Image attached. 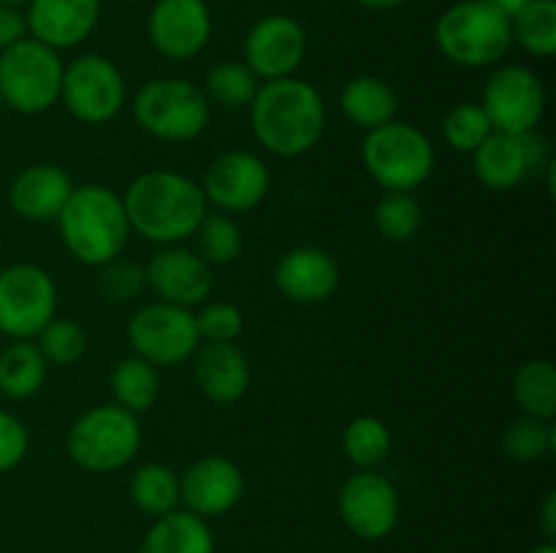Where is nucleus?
Returning a JSON list of instances; mask_svg holds the SVG:
<instances>
[{
	"instance_id": "obj_1",
	"label": "nucleus",
	"mask_w": 556,
	"mask_h": 553,
	"mask_svg": "<svg viewBox=\"0 0 556 553\" xmlns=\"http://www.w3.org/2000/svg\"><path fill=\"white\" fill-rule=\"evenodd\" d=\"M250 125L258 144L271 155H307L326 130V103L299 76L264 81L250 103Z\"/></svg>"
},
{
	"instance_id": "obj_2",
	"label": "nucleus",
	"mask_w": 556,
	"mask_h": 553,
	"mask_svg": "<svg viewBox=\"0 0 556 553\" xmlns=\"http://www.w3.org/2000/svg\"><path fill=\"white\" fill-rule=\"evenodd\" d=\"M130 231L155 244H179L193 236L206 215V198L199 182L185 173L144 171L128 184L123 195Z\"/></svg>"
},
{
	"instance_id": "obj_3",
	"label": "nucleus",
	"mask_w": 556,
	"mask_h": 553,
	"mask_svg": "<svg viewBox=\"0 0 556 553\" xmlns=\"http://www.w3.org/2000/svg\"><path fill=\"white\" fill-rule=\"evenodd\" d=\"M65 249L85 266H103L128 247L130 222L123 195L103 184L74 188L58 217Z\"/></svg>"
},
{
	"instance_id": "obj_4",
	"label": "nucleus",
	"mask_w": 556,
	"mask_h": 553,
	"mask_svg": "<svg viewBox=\"0 0 556 553\" xmlns=\"http://www.w3.org/2000/svg\"><path fill=\"white\" fill-rule=\"evenodd\" d=\"M440 54L462 68H492L514 47L510 20L483 0H459L434 22Z\"/></svg>"
},
{
	"instance_id": "obj_5",
	"label": "nucleus",
	"mask_w": 556,
	"mask_h": 553,
	"mask_svg": "<svg viewBox=\"0 0 556 553\" xmlns=\"http://www.w3.org/2000/svg\"><path fill=\"white\" fill-rule=\"evenodd\" d=\"M139 417L119 404H98L81 412L65 439L71 461L96 475H109L128 466L139 455Z\"/></svg>"
},
{
	"instance_id": "obj_6",
	"label": "nucleus",
	"mask_w": 556,
	"mask_h": 553,
	"mask_svg": "<svg viewBox=\"0 0 556 553\" xmlns=\"http://www.w3.org/2000/svg\"><path fill=\"white\" fill-rule=\"evenodd\" d=\"M362 160L375 184L386 193H413L432 177L434 146L421 128L394 119L367 130Z\"/></svg>"
},
{
	"instance_id": "obj_7",
	"label": "nucleus",
	"mask_w": 556,
	"mask_h": 553,
	"mask_svg": "<svg viewBox=\"0 0 556 553\" xmlns=\"http://www.w3.org/2000/svg\"><path fill=\"white\" fill-rule=\"evenodd\" d=\"M134 119L152 139L193 141L210 128V101L193 81L157 76L136 92Z\"/></svg>"
},
{
	"instance_id": "obj_8",
	"label": "nucleus",
	"mask_w": 556,
	"mask_h": 553,
	"mask_svg": "<svg viewBox=\"0 0 556 553\" xmlns=\"http://www.w3.org/2000/svg\"><path fill=\"white\" fill-rule=\"evenodd\" d=\"M63 60L47 43L22 38L0 52V98L16 114H43L60 101Z\"/></svg>"
},
{
	"instance_id": "obj_9",
	"label": "nucleus",
	"mask_w": 556,
	"mask_h": 553,
	"mask_svg": "<svg viewBox=\"0 0 556 553\" xmlns=\"http://www.w3.org/2000/svg\"><path fill=\"white\" fill-rule=\"evenodd\" d=\"M128 342L134 356L152 366H179L201 345L195 314L185 307L155 301L136 309L128 320Z\"/></svg>"
},
{
	"instance_id": "obj_10",
	"label": "nucleus",
	"mask_w": 556,
	"mask_h": 553,
	"mask_svg": "<svg viewBox=\"0 0 556 553\" xmlns=\"http://www.w3.org/2000/svg\"><path fill=\"white\" fill-rule=\"evenodd\" d=\"M58 318V285L36 263H14L0 271V331L11 339H36Z\"/></svg>"
},
{
	"instance_id": "obj_11",
	"label": "nucleus",
	"mask_w": 556,
	"mask_h": 553,
	"mask_svg": "<svg viewBox=\"0 0 556 553\" xmlns=\"http://www.w3.org/2000/svg\"><path fill=\"white\" fill-rule=\"evenodd\" d=\"M125 79L103 54H81L63 68L60 101L85 125H106L123 112Z\"/></svg>"
},
{
	"instance_id": "obj_12",
	"label": "nucleus",
	"mask_w": 556,
	"mask_h": 553,
	"mask_svg": "<svg viewBox=\"0 0 556 553\" xmlns=\"http://www.w3.org/2000/svg\"><path fill=\"white\" fill-rule=\"evenodd\" d=\"M554 163L552 144L538 130L530 133H497L494 130L476 152H472V168L483 188L514 190L525 179L538 177Z\"/></svg>"
},
{
	"instance_id": "obj_13",
	"label": "nucleus",
	"mask_w": 556,
	"mask_h": 553,
	"mask_svg": "<svg viewBox=\"0 0 556 553\" xmlns=\"http://www.w3.org/2000/svg\"><path fill=\"white\" fill-rule=\"evenodd\" d=\"M481 106L497 133H530L546 114V90L535 70L500 65L483 85Z\"/></svg>"
},
{
	"instance_id": "obj_14",
	"label": "nucleus",
	"mask_w": 556,
	"mask_h": 553,
	"mask_svg": "<svg viewBox=\"0 0 556 553\" xmlns=\"http://www.w3.org/2000/svg\"><path fill=\"white\" fill-rule=\"evenodd\" d=\"M337 507L348 531L358 540L378 542L389 537L400 520V493L380 472L358 470L342 483Z\"/></svg>"
},
{
	"instance_id": "obj_15",
	"label": "nucleus",
	"mask_w": 556,
	"mask_h": 553,
	"mask_svg": "<svg viewBox=\"0 0 556 553\" xmlns=\"http://www.w3.org/2000/svg\"><path fill=\"white\" fill-rule=\"evenodd\" d=\"M307 54V33L293 16L269 14L250 27L244 38V60L255 79H286L299 70Z\"/></svg>"
},
{
	"instance_id": "obj_16",
	"label": "nucleus",
	"mask_w": 556,
	"mask_h": 553,
	"mask_svg": "<svg viewBox=\"0 0 556 553\" xmlns=\"http://www.w3.org/2000/svg\"><path fill=\"white\" fill-rule=\"evenodd\" d=\"M271 184L269 166L248 150L223 152L206 168L204 190L206 204L223 211H250L266 198Z\"/></svg>"
},
{
	"instance_id": "obj_17",
	"label": "nucleus",
	"mask_w": 556,
	"mask_h": 553,
	"mask_svg": "<svg viewBox=\"0 0 556 553\" xmlns=\"http://www.w3.org/2000/svg\"><path fill=\"white\" fill-rule=\"evenodd\" d=\"M147 36L166 60H193L212 38L210 5L206 0H155Z\"/></svg>"
},
{
	"instance_id": "obj_18",
	"label": "nucleus",
	"mask_w": 556,
	"mask_h": 553,
	"mask_svg": "<svg viewBox=\"0 0 556 553\" xmlns=\"http://www.w3.org/2000/svg\"><path fill=\"white\" fill-rule=\"evenodd\" d=\"M147 287H152L161 301L174 307L193 309L210 298L215 287L212 266L199 253L179 244H166L147 263Z\"/></svg>"
},
{
	"instance_id": "obj_19",
	"label": "nucleus",
	"mask_w": 556,
	"mask_h": 553,
	"mask_svg": "<svg viewBox=\"0 0 556 553\" xmlns=\"http://www.w3.org/2000/svg\"><path fill=\"white\" fill-rule=\"evenodd\" d=\"M242 493V470L226 455H204L179 475V504L204 520L237 507Z\"/></svg>"
},
{
	"instance_id": "obj_20",
	"label": "nucleus",
	"mask_w": 556,
	"mask_h": 553,
	"mask_svg": "<svg viewBox=\"0 0 556 553\" xmlns=\"http://www.w3.org/2000/svg\"><path fill=\"white\" fill-rule=\"evenodd\" d=\"M25 22L27 36L54 52L74 49L85 43L101 22V0H30Z\"/></svg>"
},
{
	"instance_id": "obj_21",
	"label": "nucleus",
	"mask_w": 556,
	"mask_h": 553,
	"mask_svg": "<svg viewBox=\"0 0 556 553\" xmlns=\"http://www.w3.org/2000/svg\"><path fill=\"white\" fill-rule=\"evenodd\" d=\"M275 285L293 304H324L340 287V266L320 247H293L277 263Z\"/></svg>"
},
{
	"instance_id": "obj_22",
	"label": "nucleus",
	"mask_w": 556,
	"mask_h": 553,
	"mask_svg": "<svg viewBox=\"0 0 556 553\" xmlns=\"http://www.w3.org/2000/svg\"><path fill=\"white\" fill-rule=\"evenodd\" d=\"M74 193V182L65 168L52 163H36L22 168L9 188V206L27 222H52Z\"/></svg>"
},
{
	"instance_id": "obj_23",
	"label": "nucleus",
	"mask_w": 556,
	"mask_h": 553,
	"mask_svg": "<svg viewBox=\"0 0 556 553\" xmlns=\"http://www.w3.org/2000/svg\"><path fill=\"white\" fill-rule=\"evenodd\" d=\"M195 356V383L215 404H233L250 388L248 356L233 342H204Z\"/></svg>"
},
{
	"instance_id": "obj_24",
	"label": "nucleus",
	"mask_w": 556,
	"mask_h": 553,
	"mask_svg": "<svg viewBox=\"0 0 556 553\" xmlns=\"http://www.w3.org/2000/svg\"><path fill=\"white\" fill-rule=\"evenodd\" d=\"M342 114L351 119L356 128L375 130L380 125H389L400 112V95L383 76L362 74L353 76L340 95Z\"/></svg>"
},
{
	"instance_id": "obj_25",
	"label": "nucleus",
	"mask_w": 556,
	"mask_h": 553,
	"mask_svg": "<svg viewBox=\"0 0 556 553\" xmlns=\"http://www.w3.org/2000/svg\"><path fill=\"white\" fill-rule=\"evenodd\" d=\"M139 553H215V537L204 518L188 510H174L155 518Z\"/></svg>"
},
{
	"instance_id": "obj_26",
	"label": "nucleus",
	"mask_w": 556,
	"mask_h": 553,
	"mask_svg": "<svg viewBox=\"0 0 556 553\" xmlns=\"http://www.w3.org/2000/svg\"><path fill=\"white\" fill-rule=\"evenodd\" d=\"M47 358L36 342L16 339L0 352V394L5 399H30L43 388L47 380Z\"/></svg>"
},
{
	"instance_id": "obj_27",
	"label": "nucleus",
	"mask_w": 556,
	"mask_h": 553,
	"mask_svg": "<svg viewBox=\"0 0 556 553\" xmlns=\"http://www.w3.org/2000/svg\"><path fill=\"white\" fill-rule=\"evenodd\" d=\"M112 396L114 404H119L123 410L134 412H147L155 407L157 396H161V377H157V366L147 363L144 358L130 356L114 366L112 372Z\"/></svg>"
},
{
	"instance_id": "obj_28",
	"label": "nucleus",
	"mask_w": 556,
	"mask_h": 553,
	"mask_svg": "<svg viewBox=\"0 0 556 553\" xmlns=\"http://www.w3.org/2000/svg\"><path fill=\"white\" fill-rule=\"evenodd\" d=\"M514 399L527 417L554 421L556 415V369L546 358H535L516 369Z\"/></svg>"
},
{
	"instance_id": "obj_29",
	"label": "nucleus",
	"mask_w": 556,
	"mask_h": 553,
	"mask_svg": "<svg viewBox=\"0 0 556 553\" xmlns=\"http://www.w3.org/2000/svg\"><path fill=\"white\" fill-rule=\"evenodd\" d=\"M130 499L144 515L161 518L179 507V475L166 464H141L130 477Z\"/></svg>"
},
{
	"instance_id": "obj_30",
	"label": "nucleus",
	"mask_w": 556,
	"mask_h": 553,
	"mask_svg": "<svg viewBox=\"0 0 556 553\" xmlns=\"http://www.w3.org/2000/svg\"><path fill=\"white\" fill-rule=\"evenodd\" d=\"M514 41L532 57H554L556 54V0H530L510 20Z\"/></svg>"
},
{
	"instance_id": "obj_31",
	"label": "nucleus",
	"mask_w": 556,
	"mask_h": 553,
	"mask_svg": "<svg viewBox=\"0 0 556 553\" xmlns=\"http://www.w3.org/2000/svg\"><path fill=\"white\" fill-rule=\"evenodd\" d=\"M258 87V79L242 60H223V63L212 65L201 90H204L206 101L217 103V106L244 108L253 103Z\"/></svg>"
},
{
	"instance_id": "obj_32",
	"label": "nucleus",
	"mask_w": 556,
	"mask_h": 553,
	"mask_svg": "<svg viewBox=\"0 0 556 553\" xmlns=\"http://www.w3.org/2000/svg\"><path fill=\"white\" fill-rule=\"evenodd\" d=\"M342 448H345L348 461L353 466H358V470H375L389 455L391 432L380 417L358 415L345 426Z\"/></svg>"
},
{
	"instance_id": "obj_33",
	"label": "nucleus",
	"mask_w": 556,
	"mask_h": 553,
	"mask_svg": "<svg viewBox=\"0 0 556 553\" xmlns=\"http://www.w3.org/2000/svg\"><path fill=\"white\" fill-rule=\"evenodd\" d=\"M193 236L195 244H199V255L210 266L233 263V260L242 255V228H239L228 215H220V211H217V215H210V211H206Z\"/></svg>"
},
{
	"instance_id": "obj_34",
	"label": "nucleus",
	"mask_w": 556,
	"mask_h": 553,
	"mask_svg": "<svg viewBox=\"0 0 556 553\" xmlns=\"http://www.w3.org/2000/svg\"><path fill=\"white\" fill-rule=\"evenodd\" d=\"M375 228L389 242H410L424 226L421 204L413 198V193H386L375 204Z\"/></svg>"
},
{
	"instance_id": "obj_35",
	"label": "nucleus",
	"mask_w": 556,
	"mask_h": 553,
	"mask_svg": "<svg viewBox=\"0 0 556 553\" xmlns=\"http://www.w3.org/2000/svg\"><path fill=\"white\" fill-rule=\"evenodd\" d=\"M554 448L556 434L552 421H538V417L521 415L503 434V450L514 461H521V464L546 459V455L554 453Z\"/></svg>"
},
{
	"instance_id": "obj_36",
	"label": "nucleus",
	"mask_w": 556,
	"mask_h": 553,
	"mask_svg": "<svg viewBox=\"0 0 556 553\" xmlns=\"http://www.w3.org/2000/svg\"><path fill=\"white\" fill-rule=\"evenodd\" d=\"M492 133L494 128L481 103H456L443 119V136L448 146L467 155H472Z\"/></svg>"
},
{
	"instance_id": "obj_37",
	"label": "nucleus",
	"mask_w": 556,
	"mask_h": 553,
	"mask_svg": "<svg viewBox=\"0 0 556 553\" xmlns=\"http://www.w3.org/2000/svg\"><path fill=\"white\" fill-rule=\"evenodd\" d=\"M38 350L47 358V363L71 366L79 361L87 350V334L79 323L68 318H52L38 331Z\"/></svg>"
},
{
	"instance_id": "obj_38",
	"label": "nucleus",
	"mask_w": 556,
	"mask_h": 553,
	"mask_svg": "<svg viewBox=\"0 0 556 553\" xmlns=\"http://www.w3.org/2000/svg\"><path fill=\"white\" fill-rule=\"evenodd\" d=\"M96 287L101 291L103 298L109 301H134L144 293L147 287V271L144 266L134 263V260L114 258L109 263L98 266Z\"/></svg>"
},
{
	"instance_id": "obj_39",
	"label": "nucleus",
	"mask_w": 556,
	"mask_h": 553,
	"mask_svg": "<svg viewBox=\"0 0 556 553\" xmlns=\"http://www.w3.org/2000/svg\"><path fill=\"white\" fill-rule=\"evenodd\" d=\"M195 325L201 342H237L244 331V314L233 304L215 301L195 314Z\"/></svg>"
},
{
	"instance_id": "obj_40",
	"label": "nucleus",
	"mask_w": 556,
	"mask_h": 553,
	"mask_svg": "<svg viewBox=\"0 0 556 553\" xmlns=\"http://www.w3.org/2000/svg\"><path fill=\"white\" fill-rule=\"evenodd\" d=\"M27 448H30V437H27L25 423L14 412L0 410V475L20 466Z\"/></svg>"
},
{
	"instance_id": "obj_41",
	"label": "nucleus",
	"mask_w": 556,
	"mask_h": 553,
	"mask_svg": "<svg viewBox=\"0 0 556 553\" xmlns=\"http://www.w3.org/2000/svg\"><path fill=\"white\" fill-rule=\"evenodd\" d=\"M27 38V22L25 14H20L16 5L0 3V52L14 47L16 41Z\"/></svg>"
},
{
	"instance_id": "obj_42",
	"label": "nucleus",
	"mask_w": 556,
	"mask_h": 553,
	"mask_svg": "<svg viewBox=\"0 0 556 553\" xmlns=\"http://www.w3.org/2000/svg\"><path fill=\"white\" fill-rule=\"evenodd\" d=\"M541 531L548 542L556 537V493H548L541 507Z\"/></svg>"
},
{
	"instance_id": "obj_43",
	"label": "nucleus",
	"mask_w": 556,
	"mask_h": 553,
	"mask_svg": "<svg viewBox=\"0 0 556 553\" xmlns=\"http://www.w3.org/2000/svg\"><path fill=\"white\" fill-rule=\"evenodd\" d=\"M483 3H489V5H492V9H497L500 14H505V16H508V20H514V16L519 14V11L525 9V5L530 3V0H483Z\"/></svg>"
},
{
	"instance_id": "obj_44",
	"label": "nucleus",
	"mask_w": 556,
	"mask_h": 553,
	"mask_svg": "<svg viewBox=\"0 0 556 553\" xmlns=\"http://www.w3.org/2000/svg\"><path fill=\"white\" fill-rule=\"evenodd\" d=\"M356 3L367 11H394L405 5L407 0H356Z\"/></svg>"
},
{
	"instance_id": "obj_45",
	"label": "nucleus",
	"mask_w": 556,
	"mask_h": 553,
	"mask_svg": "<svg viewBox=\"0 0 556 553\" xmlns=\"http://www.w3.org/2000/svg\"><path fill=\"white\" fill-rule=\"evenodd\" d=\"M530 553H556V545H554V542H541V545H535V548H532V551Z\"/></svg>"
},
{
	"instance_id": "obj_46",
	"label": "nucleus",
	"mask_w": 556,
	"mask_h": 553,
	"mask_svg": "<svg viewBox=\"0 0 556 553\" xmlns=\"http://www.w3.org/2000/svg\"><path fill=\"white\" fill-rule=\"evenodd\" d=\"M3 5H22V3H30V0H0Z\"/></svg>"
},
{
	"instance_id": "obj_47",
	"label": "nucleus",
	"mask_w": 556,
	"mask_h": 553,
	"mask_svg": "<svg viewBox=\"0 0 556 553\" xmlns=\"http://www.w3.org/2000/svg\"><path fill=\"white\" fill-rule=\"evenodd\" d=\"M3 108H5V106H3V98H0V112H3Z\"/></svg>"
},
{
	"instance_id": "obj_48",
	"label": "nucleus",
	"mask_w": 556,
	"mask_h": 553,
	"mask_svg": "<svg viewBox=\"0 0 556 553\" xmlns=\"http://www.w3.org/2000/svg\"><path fill=\"white\" fill-rule=\"evenodd\" d=\"M0 553H3V551H0Z\"/></svg>"
}]
</instances>
